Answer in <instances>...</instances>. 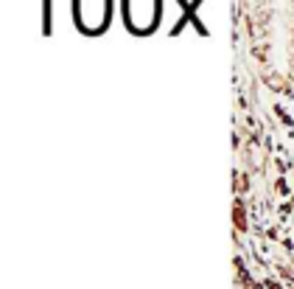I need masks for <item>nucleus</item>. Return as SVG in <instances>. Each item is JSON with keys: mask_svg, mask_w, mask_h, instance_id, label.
Returning <instances> with one entry per match:
<instances>
[{"mask_svg": "<svg viewBox=\"0 0 294 289\" xmlns=\"http://www.w3.org/2000/svg\"><path fill=\"white\" fill-rule=\"evenodd\" d=\"M163 0H123V20L132 34H152L160 23Z\"/></svg>", "mask_w": 294, "mask_h": 289, "instance_id": "obj_2", "label": "nucleus"}, {"mask_svg": "<svg viewBox=\"0 0 294 289\" xmlns=\"http://www.w3.org/2000/svg\"><path fill=\"white\" fill-rule=\"evenodd\" d=\"M73 23L81 34H104L110 26L112 9H115V0H73Z\"/></svg>", "mask_w": 294, "mask_h": 289, "instance_id": "obj_1", "label": "nucleus"}]
</instances>
